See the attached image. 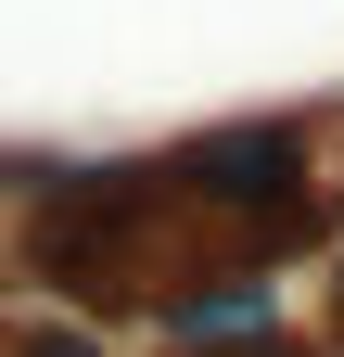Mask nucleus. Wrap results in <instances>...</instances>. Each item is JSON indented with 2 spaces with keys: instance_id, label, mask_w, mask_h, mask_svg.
<instances>
[{
  "instance_id": "f03ea898",
  "label": "nucleus",
  "mask_w": 344,
  "mask_h": 357,
  "mask_svg": "<svg viewBox=\"0 0 344 357\" xmlns=\"http://www.w3.org/2000/svg\"><path fill=\"white\" fill-rule=\"evenodd\" d=\"M13 357H90V344H77V332H38V344H13Z\"/></svg>"
},
{
  "instance_id": "f257e3e1",
  "label": "nucleus",
  "mask_w": 344,
  "mask_h": 357,
  "mask_svg": "<svg viewBox=\"0 0 344 357\" xmlns=\"http://www.w3.org/2000/svg\"><path fill=\"white\" fill-rule=\"evenodd\" d=\"M166 178H179V204L204 217H255V230H293L306 217V141L293 128H204L191 153H166Z\"/></svg>"
}]
</instances>
